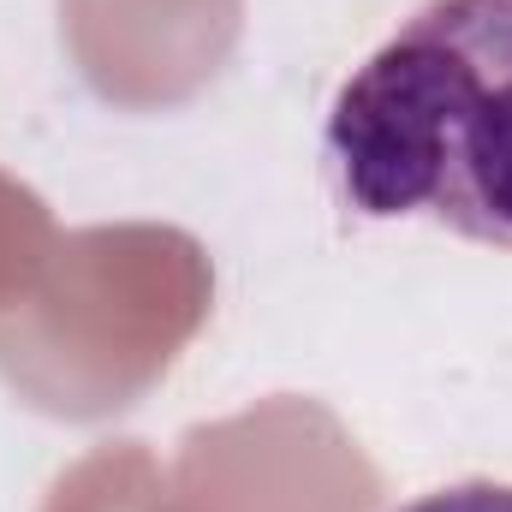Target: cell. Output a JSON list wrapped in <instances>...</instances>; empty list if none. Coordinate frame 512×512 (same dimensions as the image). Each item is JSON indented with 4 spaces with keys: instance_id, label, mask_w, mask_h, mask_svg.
Listing matches in <instances>:
<instances>
[{
    "instance_id": "1",
    "label": "cell",
    "mask_w": 512,
    "mask_h": 512,
    "mask_svg": "<svg viewBox=\"0 0 512 512\" xmlns=\"http://www.w3.org/2000/svg\"><path fill=\"white\" fill-rule=\"evenodd\" d=\"M322 149L358 215L512 251V0L417 6L340 84Z\"/></svg>"
},
{
    "instance_id": "2",
    "label": "cell",
    "mask_w": 512,
    "mask_h": 512,
    "mask_svg": "<svg viewBox=\"0 0 512 512\" xmlns=\"http://www.w3.org/2000/svg\"><path fill=\"white\" fill-rule=\"evenodd\" d=\"M399 512H512V483H453Z\"/></svg>"
}]
</instances>
